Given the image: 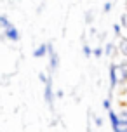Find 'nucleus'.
Here are the masks:
<instances>
[{
  "mask_svg": "<svg viewBox=\"0 0 127 132\" xmlns=\"http://www.w3.org/2000/svg\"><path fill=\"white\" fill-rule=\"evenodd\" d=\"M108 118H110V123H112V129H117L118 127V123H120V117H118V113L113 111V110H110L108 111Z\"/></svg>",
  "mask_w": 127,
  "mask_h": 132,
  "instance_id": "0eeeda50",
  "label": "nucleus"
},
{
  "mask_svg": "<svg viewBox=\"0 0 127 132\" xmlns=\"http://www.w3.org/2000/svg\"><path fill=\"white\" fill-rule=\"evenodd\" d=\"M49 70L51 71H56L58 68H59V56H58V52L54 51V45L52 44H49Z\"/></svg>",
  "mask_w": 127,
  "mask_h": 132,
  "instance_id": "f03ea898",
  "label": "nucleus"
},
{
  "mask_svg": "<svg viewBox=\"0 0 127 132\" xmlns=\"http://www.w3.org/2000/svg\"><path fill=\"white\" fill-rule=\"evenodd\" d=\"M125 11H127V0H125Z\"/></svg>",
  "mask_w": 127,
  "mask_h": 132,
  "instance_id": "6ab92c4d",
  "label": "nucleus"
},
{
  "mask_svg": "<svg viewBox=\"0 0 127 132\" xmlns=\"http://www.w3.org/2000/svg\"><path fill=\"white\" fill-rule=\"evenodd\" d=\"M108 75H110V89H108V97L112 99L115 89L118 85V73H117V64H110L108 68Z\"/></svg>",
  "mask_w": 127,
  "mask_h": 132,
  "instance_id": "f257e3e1",
  "label": "nucleus"
},
{
  "mask_svg": "<svg viewBox=\"0 0 127 132\" xmlns=\"http://www.w3.org/2000/svg\"><path fill=\"white\" fill-rule=\"evenodd\" d=\"M44 101L47 103V106H49V108H52V104H54V87H52V80H51L47 85H44Z\"/></svg>",
  "mask_w": 127,
  "mask_h": 132,
  "instance_id": "7ed1b4c3",
  "label": "nucleus"
},
{
  "mask_svg": "<svg viewBox=\"0 0 127 132\" xmlns=\"http://www.w3.org/2000/svg\"><path fill=\"white\" fill-rule=\"evenodd\" d=\"M115 51H117V49H115V44H112V42H108L106 45H105V54H106V56H113Z\"/></svg>",
  "mask_w": 127,
  "mask_h": 132,
  "instance_id": "9d476101",
  "label": "nucleus"
},
{
  "mask_svg": "<svg viewBox=\"0 0 127 132\" xmlns=\"http://www.w3.org/2000/svg\"><path fill=\"white\" fill-rule=\"evenodd\" d=\"M4 37H5L7 40H11V42H18V40L21 38L19 30L14 26V24H11V26L7 28V30H4Z\"/></svg>",
  "mask_w": 127,
  "mask_h": 132,
  "instance_id": "20e7f679",
  "label": "nucleus"
},
{
  "mask_svg": "<svg viewBox=\"0 0 127 132\" xmlns=\"http://www.w3.org/2000/svg\"><path fill=\"white\" fill-rule=\"evenodd\" d=\"M94 123H96L98 127H101V125H103V120H101L99 117H94Z\"/></svg>",
  "mask_w": 127,
  "mask_h": 132,
  "instance_id": "a211bd4d",
  "label": "nucleus"
},
{
  "mask_svg": "<svg viewBox=\"0 0 127 132\" xmlns=\"http://www.w3.org/2000/svg\"><path fill=\"white\" fill-rule=\"evenodd\" d=\"M117 73H118V84H125L127 82V61L117 64Z\"/></svg>",
  "mask_w": 127,
  "mask_h": 132,
  "instance_id": "423d86ee",
  "label": "nucleus"
},
{
  "mask_svg": "<svg viewBox=\"0 0 127 132\" xmlns=\"http://www.w3.org/2000/svg\"><path fill=\"white\" fill-rule=\"evenodd\" d=\"M87 132H92V130H91V129H89V130H87Z\"/></svg>",
  "mask_w": 127,
  "mask_h": 132,
  "instance_id": "aec40b11",
  "label": "nucleus"
},
{
  "mask_svg": "<svg viewBox=\"0 0 127 132\" xmlns=\"http://www.w3.org/2000/svg\"><path fill=\"white\" fill-rule=\"evenodd\" d=\"M103 54H105V49H101V47H94V57H101V56H103Z\"/></svg>",
  "mask_w": 127,
  "mask_h": 132,
  "instance_id": "4468645a",
  "label": "nucleus"
},
{
  "mask_svg": "<svg viewBox=\"0 0 127 132\" xmlns=\"http://www.w3.org/2000/svg\"><path fill=\"white\" fill-rule=\"evenodd\" d=\"M113 33H115V37H122V24L120 23L113 24Z\"/></svg>",
  "mask_w": 127,
  "mask_h": 132,
  "instance_id": "ddd939ff",
  "label": "nucleus"
},
{
  "mask_svg": "<svg viewBox=\"0 0 127 132\" xmlns=\"http://www.w3.org/2000/svg\"><path fill=\"white\" fill-rule=\"evenodd\" d=\"M38 80H40L44 85H47V84L52 80V77H51V75H49L47 71H40V73H38Z\"/></svg>",
  "mask_w": 127,
  "mask_h": 132,
  "instance_id": "6e6552de",
  "label": "nucleus"
},
{
  "mask_svg": "<svg viewBox=\"0 0 127 132\" xmlns=\"http://www.w3.org/2000/svg\"><path fill=\"white\" fill-rule=\"evenodd\" d=\"M120 24H122V28H127V11L122 14V18H120Z\"/></svg>",
  "mask_w": 127,
  "mask_h": 132,
  "instance_id": "dca6fc26",
  "label": "nucleus"
},
{
  "mask_svg": "<svg viewBox=\"0 0 127 132\" xmlns=\"http://www.w3.org/2000/svg\"><path fill=\"white\" fill-rule=\"evenodd\" d=\"M103 11H105V12H110V11H112V2H106V4L103 5Z\"/></svg>",
  "mask_w": 127,
  "mask_h": 132,
  "instance_id": "f3484780",
  "label": "nucleus"
},
{
  "mask_svg": "<svg viewBox=\"0 0 127 132\" xmlns=\"http://www.w3.org/2000/svg\"><path fill=\"white\" fill-rule=\"evenodd\" d=\"M45 56H49V44H40V45L35 47V51H33L35 59H42V57H45Z\"/></svg>",
  "mask_w": 127,
  "mask_h": 132,
  "instance_id": "39448f33",
  "label": "nucleus"
},
{
  "mask_svg": "<svg viewBox=\"0 0 127 132\" xmlns=\"http://www.w3.org/2000/svg\"><path fill=\"white\" fill-rule=\"evenodd\" d=\"M82 51H84V56H85V57H91V56L94 54V49H92L91 45H89V44H84Z\"/></svg>",
  "mask_w": 127,
  "mask_h": 132,
  "instance_id": "9b49d317",
  "label": "nucleus"
},
{
  "mask_svg": "<svg viewBox=\"0 0 127 132\" xmlns=\"http://www.w3.org/2000/svg\"><path fill=\"white\" fill-rule=\"evenodd\" d=\"M118 51H120L124 56L127 57V38H122L120 40V45H118Z\"/></svg>",
  "mask_w": 127,
  "mask_h": 132,
  "instance_id": "f8f14e48",
  "label": "nucleus"
},
{
  "mask_svg": "<svg viewBox=\"0 0 127 132\" xmlns=\"http://www.w3.org/2000/svg\"><path fill=\"white\" fill-rule=\"evenodd\" d=\"M103 108H105L106 111H110V110H112V99H110V97H106L105 101H103Z\"/></svg>",
  "mask_w": 127,
  "mask_h": 132,
  "instance_id": "2eb2a0df",
  "label": "nucleus"
},
{
  "mask_svg": "<svg viewBox=\"0 0 127 132\" xmlns=\"http://www.w3.org/2000/svg\"><path fill=\"white\" fill-rule=\"evenodd\" d=\"M11 24H12V23L9 21V18H7L5 14H2V16H0V26H2V31H4V30H7Z\"/></svg>",
  "mask_w": 127,
  "mask_h": 132,
  "instance_id": "1a4fd4ad",
  "label": "nucleus"
}]
</instances>
